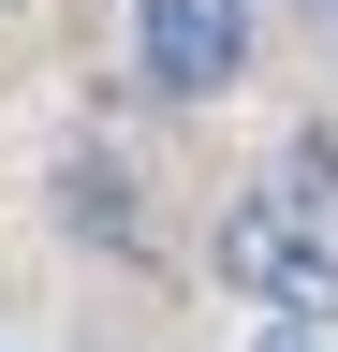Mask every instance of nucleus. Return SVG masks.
<instances>
[{
    "label": "nucleus",
    "instance_id": "obj_3",
    "mask_svg": "<svg viewBox=\"0 0 338 352\" xmlns=\"http://www.w3.org/2000/svg\"><path fill=\"white\" fill-rule=\"evenodd\" d=\"M250 352H324V323H265V338H250Z\"/></svg>",
    "mask_w": 338,
    "mask_h": 352
},
{
    "label": "nucleus",
    "instance_id": "obj_2",
    "mask_svg": "<svg viewBox=\"0 0 338 352\" xmlns=\"http://www.w3.org/2000/svg\"><path fill=\"white\" fill-rule=\"evenodd\" d=\"M133 59L162 103H206L250 74V0H133Z\"/></svg>",
    "mask_w": 338,
    "mask_h": 352
},
{
    "label": "nucleus",
    "instance_id": "obj_1",
    "mask_svg": "<svg viewBox=\"0 0 338 352\" xmlns=\"http://www.w3.org/2000/svg\"><path fill=\"white\" fill-rule=\"evenodd\" d=\"M221 279L265 294V323H324V308H338V162H324V147H294L265 191H235Z\"/></svg>",
    "mask_w": 338,
    "mask_h": 352
}]
</instances>
